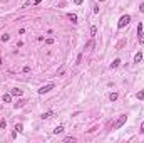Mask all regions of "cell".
I'll return each instance as SVG.
<instances>
[{
  "mask_svg": "<svg viewBox=\"0 0 144 143\" xmlns=\"http://www.w3.org/2000/svg\"><path fill=\"white\" fill-rule=\"evenodd\" d=\"M74 2H76V5H80V4H82V0H74Z\"/></svg>",
  "mask_w": 144,
  "mask_h": 143,
  "instance_id": "24",
  "label": "cell"
},
{
  "mask_svg": "<svg viewBox=\"0 0 144 143\" xmlns=\"http://www.w3.org/2000/svg\"><path fill=\"white\" fill-rule=\"evenodd\" d=\"M137 35H139V44H144V32L141 30V32H137Z\"/></svg>",
  "mask_w": 144,
  "mask_h": 143,
  "instance_id": "10",
  "label": "cell"
},
{
  "mask_svg": "<svg viewBox=\"0 0 144 143\" xmlns=\"http://www.w3.org/2000/svg\"><path fill=\"white\" fill-rule=\"evenodd\" d=\"M101 2H102V0H101Z\"/></svg>",
  "mask_w": 144,
  "mask_h": 143,
  "instance_id": "26",
  "label": "cell"
},
{
  "mask_svg": "<svg viewBox=\"0 0 144 143\" xmlns=\"http://www.w3.org/2000/svg\"><path fill=\"white\" fill-rule=\"evenodd\" d=\"M62 131H64V126H62V125H59V126L54 130V133H55V135H59V133H62Z\"/></svg>",
  "mask_w": 144,
  "mask_h": 143,
  "instance_id": "8",
  "label": "cell"
},
{
  "mask_svg": "<svg viewBox=\"0 0 144 143\" xmlns=\"http://www.w3.org/2000/svg\"><path fill=\"white\" fill-rule=\"evenodd\" d=\"M137 99H144V91H139L137 93Z\"/></svg>",
  "mask_w": 144,
  "mask_h": 143,
  "instance_id": "17",
  "label": "cell"
},
{
  "mask_svg": "<svg viewBox=\"0 0 144 143\" xmlns=\"http://www.w3.org/2000/svg\"><path fill=\"white\" fill-rule=\"evenodd\" d=\"M24 73H30V66H25L24 67Z\"/></svg>",
  "mask_w": 144,
  "mask_h": 143,
  "instance_id": "23",
  "label": "cell"
},
{
  "mask_svg": "<svg viewBox=\"0 0 144 143\" xmlns=\"http://www.w3.org/2000/svg\"><path fill=\"white\" fill-rule=\"evenodd\" d=\"M80 62H82V54H79V56H77V61H76V64H80Z\"/></svg>",
  "mask_w": 144,
  "mask_h": 143,
  "instance_id": "20",
  "label": "cell"
},
{
  "mask_svg": "<svg viewBox=\"0 0 144 143\" xmlns=\"http://www.w3.org/2000/svg\"><path fill=\"white\" fill-rule=\"evenodd\" d=\"M54 88H55V84H54V83H50V84H45V86H42V88L39 89V94H45V93H49L50 89H54Z\"/></svg>",
  "mask_w": 144,
  "mask_h": 143,
  "instance_id": "2",
  "label": "cell"
},
{
  "mask_svg": "<svg viewBox=\"0 0 144 143\" xmlns=\"http://www.w3.org/2000/svg\"><path fill=\"white\" fill-rule=\"evenodd\" d=\"M67 17H69V20H72V22H77V15H76V14H69Z\"/></svg>",
  "mask_w": 144,
  "mask_h": 143,
  "instance_id": "9",
  "label": "cell"
},
{
  "mask_svg": "<svg viewBox=\"0 0 144 143\" xmlns=\"http://www.w3.org/2000/svg\"><path fill=\"white\" fill-rule=\"evenodd\" d=\"M139 12H142V14H144V2L139 5Z\"/></svg>",
  "mask_w": 144,
  "mask_h": 143,
  "instance_id": "22",
  "label": "cell"
},
{
  "mask_svg": "<svg viewBox=\"0 0 144 143\" xmlns=\"http://www.w3.org/2000/svg\"><path fill=\"white\" fill-rule=\"evenodd\" d=\"M2 99H4L5 103H10V99H12V94H4V96H2Z\"/></svg>",
  "mask_w": 144,
  "mask_h": 143,
  "instance_id": "12",
  "label": "cell"
},
{
  "mask_svg": "<svg viewBox=\"0 0 144 143\" xmlns=\"http://www.w3.org/2000/svg\"><path fill=\"white\" fill-rule=\"evenodd\" d=\"M144 131V121H142V125H141V133Z\"/></svg>",
  "mask_w": 144,
  "mask_h": 143,
  "instance_id": "25",
  "label": "cell"
},
{
  "mask_svg": "<svg viewBox=\"0 0 144 143\" xmlns=\"http://www.w3.org/2000/svg\"><path fill=\"white\" fill-rule=\"evenodd\" d=\"M119 64H121V59H116V61H114V62L111 64V69H116V67H117Z\"/></svg>",
  "mask_w": 144,
  "mask_h": 143,
  "instance_id": "11",
  "label": "cell"
},
{
  "mask_svg": "<svg viewBox=\"0 0 144 143\" xmlns=\"http://www.w3.org/2000/svg\"><path fill=\"white\" fill-rule=\"evenodd\" d=\"M64 141H65V143H74V141H76V138H72V136H67V138H64Z\"/></svg>",
  "mask_w": 144,
  "mask_h": 143,
  "instance_id": "14",
  "label": "cell"
},
{
  "mask_svg": "<svg viewBox=\"0 0 144 143\" xmlns=\"http://www.w3.org/2000/svg\"><path fill=\"white\" fill-rule=\"evenodd\" d=\"M8 39H10V35H8V34H4V35H2V41H4V42L8 41Z\"/></svg>",
  "mask_w": 144,
  "mask_h": 143,
  "instance_id": "18",
  "label": "cell"
},
{
  "mask_svg": "<svg viewBox=\"0 0 144 143\" xmlns=\"http://www.w3.org/2000/svg\"><path fill=\"white\" fill-rule=\"evenodd\" d=\"M52 116H54V113L49 111V113H44V115H42V120H45V118H52Z\"/></svg>",
  "mask_w": 144,
  "mask_h": 143,
  "instance_id": "13",
  "label": "cell"
},
{
  "mask_svg": "<svg viewBox=\"0 0 144 143\" xmlns=\"http://www.w3.org/2000/svg\"><path fill=\"white\" fill-rule=\"evenodd\" d=\"M129 22H131V17H129V15H122L121 19H119V22H117V27H119V29H122V27L127 25Z\"/></svg>",
  "mask_w": 144,
  "mask_h": 143,
  "instance_id": "1",
  "label": "cell"
},
{
  "mask_svg": "<svg viewBox=\"0 0 144 143\" xmlns=\"http://www.w3.org/2000/svg\"><path fill=\"white\" fill-rule=\"evenodd\" d=\"M22 93H24V91H22V89H19V88H13V89H12V96H22Z\"/></svg>",
  "mask_w": 144,
  "mask_h": 143,
  "instance_id": "4",
  "label": "cell"
},
{
  "mask_svg": "<svg viewBox=\"0 0 144 143\" xmlns=\"http://www.w3.org/2000/svg\"><path fill=\"white\" fill-rule=\"evenodd\" d=\"M141 61H142V54H141V52H137V54L134 56V62H137V64H139Z\"/></svg>",
  "mask_w": 144,
  "mask_h": 143,
  "instance_id": "6",
  "label": "cell"
},
{
  "mask_svg": "<svg viewBox=\"0 0 144 143\" xmlns=\"http://www.w3.org/2000/svg\"><path fill=\"white\" fill-rule=\"evenodd\" d=\"M117 98H119L117 93H111V94H109V99H111V101H117Z\"/></svg>",
  "mask_w": 144,
  "mask_h": 143,
  "instance_id": "7",
  "label": "cell"
},
{
  "mask_svg": "<svg viewBox=\"0 0 144 143\" xmlns=\"http://www.w3.org/2000/svg\"><path fill=\"white\" fill-rule=\"evenodd\" d=\"M124 44H126V39H122V41H121V42H119V44H117V49H121V47H122V46H124Z\"/></svg>",
  "mask_w": 144,
  "mask_h": 143,
  "instance_id": "19",
  "label": "cell"
},
{
  "mask_svg": "<svg viewBox=\"0 0 144 143\" xmlns=\"http://www.w3.org/2000/svg\"><path fill=\"white\" fill-rule=\"evenodd\" d=\"M96 32H97V27H96V25H92V27H91V34H92V37L96 35Z\"/></svg>",
  "mask_w": 144,
  "mask_h": 143,
  "instance_id": "16",
  "label": "cell"
},
{
  "mask_svg": "<svg viewBox=\"0 0 144 143\" xmlns=\"http://www.w3.org/2000/svg\"><path fill=\"white\" fill-rule=\"evenodd\" d=\"M25 103H27V101H24V99H19V101H17V103L13 104V106H15V108H17V110H19V108H22V106H24Z\"/></svg>",
  "mask_w": 144,
  "mask_h": 143,
  "instance_id": "5",
  "label": "cell"
},
{
  "mask_svg": "<svg viewBox=\"0 0 144 143\" xmlns=\"http://www.w3.org/2000/svg\"><path fill=\"white\" fill-rule=\"evenodd\" d=\"M0 128H2V130H5V128H7V121H5V120L0 121Z\"/></svg>",
  "mask_w": 144,
  "mask_h": 143,
  "instance_id": "15",
  "label": "cell"
},
{
  "mask_svg": "<svg viewBox=\"0 0 144 143\" xmlns=\"http://www.w3.org/2000/svg\"><path fill=\"white\" fill-rule=\"evenodd\" d=\"M22 128H24L22 125H15V130H17V131H22Z\"/></svg>",
  "mask_w": 144,
  "mask_h": 143,
  "instance_id": "21",
  "label": "cell"
},
{
  "mask_svg": "<svg viewBox=\"0 0 144 143\" xmlns=\"http://www.w3.org/2000/svg\"><path fill=\"white\" fill-rule=\"evenodd\" d=\"M126 120H127V116H126V115H122V116H121V118H119V120L116 121V125H114V128H116V130H117V128H121L122 125L126 123Z\"/></svg>",
  "mask_w": 144,
  "mask_h": 143,
  "instance_id": "3",
  "label": "cell"
}]
</instances>
